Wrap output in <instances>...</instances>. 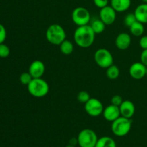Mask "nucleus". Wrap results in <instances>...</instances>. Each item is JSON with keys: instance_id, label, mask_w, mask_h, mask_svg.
<instances>
[{"instance_id": "1", "label": "nucleus", "mask_w": 147, "mask_h": 147, "mask_svg": "<svg viewBox=\"0 0 147 147\" xmlns=\"http://www.w3.org/2000/svg\"><path fill=\"white\" fill-rule=\"evenodd\" d=\"M76 44L82 48L90 47L93 44L96 33L93 32L90 24L78 26L73 34Z\"/></svg>"}, {"instance_id": "2", "label": "nucleus", "mask_w": 147, "mask_h": 147, "mask_svg": "<svg viewBox=\"0 0 147 147\" xmlns=\"http://www.w3.org/2000/svg\"><path fill=\"white\" fill-rule=\"evenodd\" d=\"M45 37L47 41L54 45H60L66 40V32L60 24H53L46 30Z\"/></svg>"}, {"instance_id": "3", "label": "nucleus", "mask_w": 147, "mask_h": 147, "mask_svg": "<svg viewBox=\"0 0 147 147\" xmlns=\"http://www.w3.org/2000/svg\"><path fill=\"white\" fill-rule=\"evenodd\" d=\"M27 90L30 94L34 98H43L48 93L50 87L44 79L33 78L32 80L27 85Z\"/></svg>"}, {"instance_id": "4", "label": "nucleus", "mask_w": 147, "mask_h": 147, "mask_svg": "<svg viewBox=\"0 0 147 147\" xmlns=\"http://www.w3.org/2000/svg\"><path fill=\"white\" fill-rule=\"evenodd\" d=\"M132 126L131 119L121 116L111 122V131L116 136H125L130 132Z\"/></svg>"}, {"instance_id": "5", "label": "nucleus", "mask_w": 147, "mask_h": 147, "mask_svg": "<svg viewBox=\"0 0 147 147\" xmlns=\"http://www.w3.org/2000/svg\"><path fill=\"white\" fill-rule=\"evenodd\" d=\"M78 144L80 147H95L98 139L93 130L85 129L80 131L78 135Z\"/></svg>"}, {"instance_id": "6", "label": "nucleus", "mask_w": 147, "mask_h": 147, "mask_svg": "<svg viewBox=\"0 0 147 147\" xmlns=\"http://www.w3.org/2000/svg\"><path fill=\"white\" fill-rule=\"evenodd\" d=\"M94 60L99 67L105 69L113 64V55L106 48H99L96 50L94 54Z\"/></svg>"}, {"instance_id": "7", "label": "nucleus", "mask_w": 147, "mask_h": 147, "mask_svg": "<svg viewBox=\"0 0 147 147\" xmlns=\"http://www.w3.org/2000/svg\"><path fill=\"white\" fill-rule=\"evenodd\" d=\"M72 20L78 27L89 24L90 22V14L88 10L83 7H78L74 9L72 12Z\"/></svg>"}, {"instance_id": "8", "label": "nucleus", "mask_w": 147, "mask_h": 147, "mask_svg": "<svg viewBox=\"0 0 147 147\" xmlns=\"http://www.w3.org/2000/svg\"><path fill=\"white\" fill-rule=\"evenodd\" d=\"M103 103L96 98H90V100L85 103V111L92 117H97L103 114Z\"/></svg>"}, {"instance_id": "9", "label": "nucleus", "mask_w": 147, "mask_h": 147, "mask_svg": "<svg viewBox=\"0 0 147 147\" xmlns=\"http://www.w3.org/2000/svg\"><path fill=\"white\" fill-rule=\"evenodd\" d=\"M99 18L106 24L111 25L113 24L116 20V11L111 6H106L100 9L99 12Z\"/></svg>"}, {"instance_id": "10", "label": "nucleus", "mask_w": 147, "mask_h": 147, "mask_svg": "<svg viewBox=\"0 0 147 147\" xmlns=\"http://www.w3.org/2000/svg\"><path fill=\"white\" fill-rule=\"evenodd\" d=\"M146 66L141 62L133 63L129 67V75L135 80H141L146 76Z\"/></svg>"}, {"instance_id": "11", "label": "nucleus", "mask_w": 147, "mask_h": 147, "mask_svg": "<svg viewBox=\"0 0 147 147\" xmlns=\"http://www.w3.org/2000/svg\"><path fill=\"white\" fill-rule=\"evenodd\" d=\"M28 72L33 78H40L42 77L45 72V65L41 60H34L30 64Z\"/></svg>"}, {"instance_id": "12", "label": "nucleus", "mask_w": 147, "mask_h": 147, "mask_svg": "<svg viewBox=\"0 0 147 147\" xmlns=\"http://www.w3.org/2000/svg\"><path fill=\"white\" fill-rule=\"evenodd\" d=\"M103 116L107 121L113 122V121L117 119L119 116H121L119 107L111 103V105H109L106 108H104L103 111Z\"/></svg>"}, {"instance_id": "13", "label": "nucleus", "mask_w": 147, "mask_h": 147, "mask_svg": "<svg viewBox=\"0 0 147 147\" xmlns=\"http://www.w3.org/2000/svg\"><path fill=\"white\" fill-rule=\"evenodd\" d=\"M116 47L121 50H125L130 47L131 44V37L128 33L121 32L116 37L115 40Z\"/></svg>"}, {"instance_id": "14", "label": "nucleus", "mask_w": 147, "mask_h": 147, "mask_svg": "<svg viewBox=\"0 0 147 147\" xmlns=\"http://www.w3.org/2000/svg\"><path fill=\"white\" fill-rule=\"evenodd\" d=\"M119 109H120L121 116L128 119H131L136 111L135 105L134 104L133 102L129 100H123L119 106Z\"/></svg>"}, {"instance_id": "15", "label": "nucleus", "mask_w": 147, "mask_h": 147, "mask_svg": "<svg viewBox=\"0 0 147 147\" xmlns=\"http://www.w3.org/2000/svg\"><path fill=\"white\" fill-rule=\"evenodd\" d=\"M131 0H111V6L116 12H123L129 9Z\"/></svg>"}, {"instance_id": "16", "label": "nucleus", "mask_w": 147, "mask_h": 147, "mask_svg": "<svg viewBox=\"0 0 147 147\" xmlns=\"http://www.w3.org/2000/svg\"><path fill=\"white\" fill-rule=\"evenodd\" d=\"M134 14L137 21L143 23L144 24H147V4L143 3L137 6L134 11Z\"/></svg>"}, {"instance_id": "17", "label": "nucleus", "mask_w": 147, "mask_h": 147, "mask_svg": "<svg viewBox=\"0 0 147 147\" xmlns=\"http://www.w3.org/2000/svg\"><path fill=\"white\" fill-rule=\"evenodd\" d=\"M95 147H116V143L110 136H103L98 139Z\"/></svg>"}, {"instance_id": "18", "label": "nucleus", "mask_w": 147, "mask_h": 147, "mask_svg": "<svg viewBox=\"0 0 147 147\" xmlns=\"http://www.w3.org/2000/svg\"><path fill=\"white\" fill-rule=\"evenodd\" d=\"M129 30L134 36L140 37V36L143 35L144 32V26L143 23L136 21L129 27Z\"/></svg>"}, {"instance_id": "19", "label": "nucleus", "mask_w": 147, "mask_h": 147, "mask_svg": "<svg viewBox=\"0 0 147 147\" xmlns=\"http://www.w3.org/2000/svg\"><path fill=\"white\" fill-rule=\"evenodd\" d=\"M90 25L96 34H98L104 32L106 24L99 18L92 20L91 24Z\"/></svg>"}, {"instance_id": "20", "label": "nucleus", "mask_w": 147, "mask_h": 147, "mask_svg": "<svg viewBox=\"0 0 147 147\" xmlns=\"http://www.w3.org/2000/svg\"><path fill=\"white\" fill-rule=\"evenodd\" d=\"M59 46H60V52L66 55L72 54L74 51V45L70 40H65Z\"/></svg>"}, {"instance_id": "21", "label": "nucleus", "mask_w": 147, "mask_h": 147, "mask_svg": "<svg viewBox=\"0 0 147 147\" xmlns=\"http://www.w3.org/2000/svg\"><path fill=\"white\" fill-rule=\"evenodd\" d=\"M120 75V70L116 65L113 64L106 68V76L110 80H116Z\"/></svg>"}, {"instance_id": "22", "label": "nucleus", "mask_w": 147, "mask_h": 147, "mask_svg": "<svg viewBox=\"0 0 147 147\" xmlns=\"http://www.w3.org/2000/svg\"><path fill=\"white\" fill-rule=\"evenodd\" d=\"M33 77L29 72H24L20 76V81L23 85H29L32 80Z\"/></svg>"}, {"instance_id": "23", "label": "nucleus", "mask_w": 147, "mask_h": 147, "mask_svg": "<svg viewBox=\"0 0 147 147\" xmlns=\"http://www.w3.org/2000/svg\"><path fill=\"white\" fill-rule=\"evenodd\" d=\"M90 98V94L88 93L87 91L85 90H82V91L79 92L77 96V99L80 103H86V102L88 101Z\"/></svg>"}, {"instance_id": "24", "label": "nucleus", "mask_w": 147, "mask_h": 147, "mask_svg": "<svg viewBox=\"0 0 147 147\" xmlns=\"http://www.w3.org/2000/svg\"><path fill=\"white\" fill-rule=\"evenodd\" d=\"M136 21H137V20H136L134 13H129L124 18V24L129 27H130Z\"/></svg>"}, {"instance_id": "25", "label": "nucleus", "mask_w": 147, "mask_h": 147, "mask_svg": "<svg viewBox=\"0 0 147 147\" xmlns=\"http://www.w3.org/2000/svg\"><path fill=\"white\" fill-rule=\"evenodd\" d=\"M10 54V49L7 45L1 43L0 44V57L6 58Z\"/></svg>"}, {"instance_id": "26", "label": "nucleus", "mask_w": 147, "mask_h": 147, "mask_svg": "<svg viewBox=\"0 0 147 147\" xmlns=\"http://www.w3.org/2000/svg\"><path fill=\"white\" fill-rule=\"evenodd\" d=\"M123 101V98H122L121 96H119V95H115V96H113V97L111 98V104L116 106H119V107L121 106V104Z\"/></svg>"}, {"instance_id": "27", "label": "nucleus", "mask_w": 147, "mask_h": 147, "mask_svg": "<svg viewBox=\"0 0 147 147\" xmlns=\"http://www.w3.org/2000/svg\"><path fill=\"white\" fill-rule=\"evenodd\" d=\"M7 38V31H6L5 27L4 25L0 24V44L4 43Z\"/></svg>"}, {"instance_id": "28", "label": "nucleus", "mask_w": 147, "mask_h": 147, "mask_svg": "<svg viewBox=\"0 0 147 147\" xmlns=\"http://www.w3.org/2000/svg\"><path fill=\"white\" fill-rule=\"evenodd\" d=\"M95 6L98 8L102 9L109 5V0H93Z\"/></svg>"}, {"instance_id": "29", "label": "nucleus", "mask_w": 147, "mask_h": 147, "mask_svg": "<svg viewBox=\"0 0 147 147\" xmlns=\"http://www.w3.org/2000/svg\"><path fill=\"white\" fill-rule=\"evenodd\" d=\"M139 46L142 50L147 49V35L142 36V37L139 40Z\"/></svg>"}, {"instance_id": "30", "label": "nucleus", "mask_w": 147, "mask_h": 147, "mask_svg": "<svg viewBox=\"0 0 147 147\" xmlns=\"http://www.w3.org/2000/svg\"><path fill=\"white\" fill-rule=\"evenodd\" d=\"M140 62L145 66H147V49L142 50L140 55Z\"/></svg>"}, {"instance_id": "31", "label": "nucleus", "mask_w": 147, "mask_h": 147, "mask_svg": "<svg viewBox=\"0 0 147 147\" xmlns=\"http://www.w3.org/2000/svg\"><path fill=\"white\" fill-rule=\"evenodd\" d=\"M78 144V139L77 138L76 139H72L70 141V144L73 145V146H76V144Z\"/></svg>"}, {"instance_id": "32", "label": "nucleus", "mask_w": 147, "mask_h": 147, "mask_svg": "<svg viewBox=\"0 0 147 147\" xmlns=\"http://www.w3.org/2000/svg\"><path fill=\"white\" fill-rule=\"evenodd\" d=\"M65 147H76V146H73V145L69 144V145H67V146H66Z\"/></svg>"}, {"instance_id": "33", "label": "nucleus", "mask_w": 147, "mask_h": 147, "mask_svg": "<svg viewBox=\"0 0 147 147\" xmlns=\"http://www.w3.org/2000/svg\"><path fill=\"white\" fill-rule=\"evenodd\" d=\"M143 1V3H145V4H147V0H142Z\"/></svg>"}, {"instance_id": "34", "label": "nucleus", "mask_w": 147, "mask_h": 147, "mask_svg": "<svg viewBox=\"0 0 147 147\" xmlns=\"http://www.w3.org/2000/svg\"><path fill=\"white\" fill-rule=\"evenodd\" d=\"M146 76H147V66H146Z\"/></svg>"}]
</instances>
